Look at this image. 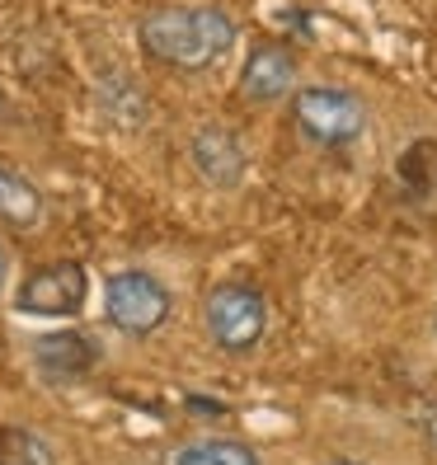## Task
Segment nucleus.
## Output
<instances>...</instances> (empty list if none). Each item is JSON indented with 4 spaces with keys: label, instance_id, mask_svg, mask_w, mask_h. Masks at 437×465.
<instances>
[{
    "label": "nucleus",
    "instance_id": "nucleus-10",
    "mask_svg": "<svg viewBox=\"0 0 437 465\" xmlns=\"http://www.w3.org/2000/svg\"><path fill=\"white\" fill-rule=\"evenodd\" d=\"M0 465H57V447L24 423H0Z\"/></svg>",
    "mask_w": 437,
    "mask_h": 465
},
{
    "label": "nucleus",
    "instance_id": "nucleus-9",
    "mask_svg": "<svg viewBox=\"0 0 437 465\" xmlns=\"http://www.w3.org/2000/svg\"><path fill=\"white\" fill-rule=\"evenodd\" d=\"M170 465H263V460L240 437H198V442H184Z\"/></svg>",
    "mask_w": 437,
    "mask_h": 465
},
{
    "label": "nucleus",
    "instance_id": "nucleus-1",
    "mask_svg": "<svg viewBox=\"0 0 437 465\" xmlns=\"http://www.w3.org/2000/svg\"><path fill=\"white\" fill-rule=\"evenodd\" d=\"M136 38L160 66L207 71L235 47V24L216 5H160L142 15Z\"/></svg>",
    "mask_w": 437,
    "mask_h": 465
},
{
    "label": "nucleus",
    "instance_id": "nucleus-5",
    "mask_svg": "<svg viewBox=\"0 0 437 465\" xmlns=\"http://www.w3.org/2000/svg\"><path fill=\"white\" fill-rule=\"evenodd\" d=\"M90 301V272L75 259H57V263H38L29 278L15 287V311L34 315V320H71L85 311Z\"/></svg>",
    "mask_w": 437,
    "mask_h": 465
},
{
    "label": "nucleus",
    "instance_id": "nucleus-7",
    "mask_svg": "<svg viewBox=\"0 0 437 465\" xmlns=\"http://www.w3.org/2000/svg\"><path fill=\"white\" fill-rule=\"evenodd\" d=\"M34 367L47 386H71L85 381L99 367V343L80 330H62V334H43L34 343Z\"/></svg>",
    "mask_w": 437,
    "mask_h": 465
},
{
    "label": "nucleus",
    "instance_id": "nucleus-6",
    "mask_svg": "<svg viewBox=\"0 0 437 465\" xmlns=\"http://www.w3.org/2000/svg\"><path fill=\"white\" fill-rule=\"evenodd\" d=\"M188 160H194L198 179L212 183V188H240L244 174H250V151H244V142L222 123H203L188 136Z\"/></svg>",
    "mask_w": 437,
    "mask_h": 465
},
{
    "label": "nucleus",
    "instance_id": "nucleus-13",
    "mask_svg": "<svg viewBox=\"0 0 437 465\" xmlns=\"http://www.w3.org/2000/svg\"><path fill=\"white\" fill-rule=\"evenodd\" d=\"M330 465H363V460H348V456H334Z\"/></svg>",
    "mask_w": 437,
    "mask_h": 465
},
{
    "label": "nucleus",
    "instance_id": "nucleus-4",
    "mask_svg": "<svg viewBox=\"0 0 437 465\" xmlns=\"http://www.w3.org/2000/svg\"><path fill=\"white\" fill-rule=\"evenodd\" d=\"M174 311V296L170 287L155 278L146 268H123L104 282V315L118 334H132V339H146L155 334L160 324L170 320Z\"/></svg>",
    "mask_w": 437,
    "mask_h": 465
},
{
    "label": "nucleus",
    "instance_id": "nucleus-2",
    "mask_svg": "<svg viewBox=\"0 0 437 465\" xmlns=\"http://www.w3.org/2000/svg\"><path fill=\"white\" fill-rule=\"evenodd\" d=\"M292 118L311 146L339 151L367 132V104L339 85H306V90H292Z\"/></svg>",
    "mask_w": 437,
    "mask_h": 465
},
{
    "label": "nucleus",
    "instance_id": "nucleus-11",
    "mask_svg": "<svg viewBox=\"0 0 437 465\" xmlns=\"http://www.w3.org/2000/svg\"><path fill=\"white\" fill-rule=\"evenodd\" d=\"M0 216H5L10 226H34L43 216V198L29 179H19L15 170L0 165Z\"/></svg>",
    "mask_w": 437,
    "mask_h": 465
},
{
    "label": "nucleus",
    "instance_id": "nucleus-14",
    "mask_svg": "<svg viewBox=\"0 0 437 465\" xmlns=\"http://www.w3.org/2000/svg\"><path fill=\"white\" fill-rule=\"evenodd\" d=\"M0 287H5V254H0Z\"/></svg>",
    "mask_w": 437,
    "mask_h": 465
},
{
    "label": "nucleus",
    "instance_id": "nucleus-8",
    "mask_svg": "<svg viewBox=\"0 0 437 465\" xmlns=\"http://www.w3.org/2000/svg\"><path fill=\"white\" fill-rule=\"evenodd\" d=\"M296 90V62H292V52L287 47H254L250 52V62L240 66V99H250V104H278Z\"/></svg>",
    "mask_w": 437,
    "mask_h": 465
},
{
    "label": "nucleus",
    "instance_id": "nucleus-3",
    "mask_svg": "<svg viewBox=\"0 0 437 465\" xmlns=\"http://www.w3.org/2000/svg\"><path fill=\"white\" fill-rule=\"evenodd\" d=\"M203 320H207V334L222 352H254L263 343V330H268V301L259 287L250 282H222L212 287L207 301H203Z\"/></svg>",
    "mask_w": 437,
    "mask_h": 465
},
{
    "label": "nucleus",
    "instance_id": "nucleus-12",
    "mask_svg": "<svg viewBox=\"0 0 437 465\" xmlns=\"http://www.w3.org/2000/svg\"><path fill=\"white\" fill-rule=\"evenodd\" d=\"M414 423H419V432L428 437V442L437 447V400H428V404L419 409V414H414Z\"/></svg>",
    "mask_w": 437,
    "mask_h": 465
}]
</instances>
